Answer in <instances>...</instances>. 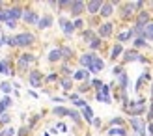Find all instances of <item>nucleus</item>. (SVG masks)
<instances>
[{"label":"nucleus","instance_id":"obj_13","mask_svg":"<svg viewBox=\"0 0 153 136\" xmlns=\"http://www.w3.org/2000/svg\"><path fill=\"white\" fill-rule=\"evenodd\" d=\"M52 22H54V19H52V15H43V17H39V22H37V28L39 30H45V28H51Z\"/></svg>","mask_w":153,"mask_h":136},{"label":"nucleus","instance_id":"obj_36","mask_svg":"<svg viewBox=\"0 0 153 136\" xmlns=\"http://www.w3.org/2000/svg\"><path fill=\"white\" fill-rule=\"evenodd\" d=\"M73 26H75V30H82L84 28V19H75Z\"/></svg>","mask_w":153,"mask_h":136},{"label":"nucleus","instance_id":"obj_20","mask_svg":"<svg viewBox=\"0 0 153 136\" xmlns=\"http://www.w3.org/2000/svg\"><path fill=\"white\" fill-rule=\"evenodd\" d=\"M58 82H60V86H62L64 92H71V89H73V78H69V77H62Z\"/></svg>","mask_w":153,"mask_h":136},{"label":"nucleus","instance_id":"obj_12","mask_svg":"<svg viewBox=\"0 0 153 136\" xmlns=\"http://www.w3.org/2000/svg\"><path fill=\"white\" fill-rule=\"evenodd\" d=\"M112 13H114V6L110 2H103L101 10H99V15H101L103 19H108V17H112Z\"/></svg>","mask_w":153,"mask_h":136},{"label":"nucleus","instance_id":"obj_34","mask_svg":"<svg viewBox=\"0 0 153 136\" xmlns=\"http://www.w3.org/2000/svg\"><path fill=\"white\" fill-rule=\"evenodd\" d=\"M0 71H2L4 75H13V73L10 71V65H7L6 60H4V62H0Z\"/></svg>","mask_w":153,"mask_h":136},{"label":"nucleus","instance_id":"obj_16","mask_svg":"<svg viewBox=\"0 0 153 136\" xmlns=\"http://www.w3.org/2000/svg\"><path fill=\"white\" fill-rule=\"evenodd\" d=\"M80 110H82V112H80V116L84 118V121L91 125V121H94V118H95V116H94V110H91V108L88 106V104H86L84 108H80Z\"/></svg>","mask_w":153,"mask_h":136},{"label":"nucleus","instance_id":"obj_40","mask_svg":"<svg viewBox=\"0 0 153 136\" xmlns=\"http://www.w3.org/2000/svg\"><path fill=\"white\" fill-rule=\"evenodd\" d=\"M112 73H114V77H120V75L123 73V67H121V65H116V67L112 69Z\"/></svg>","mask_w":153,"mask_h":136},{"label":"nucleus","instance_id":"obj_3","mask_svg":"<svg viewBox=\"0 0 153 136\" xmlns=\"http://www.w3.org/2000/svg\"><path fill=\"white\" fill-rule=\"evenodd\" d=\"M114 34V24L112 22H103L97 30V37L99 39H105V37H110Z\"/></svg>","mask_w":153,"mask_h":136},{"label":"nucleus","instance_id":"obj_39","mask_svg":"<svg viewBox=\"0 0 153 136\" xmlns=\"http://www.w3.org/2000/svg\"><path fill=\"white\" fill-rule=\"evenodd\" d=\"M0 88H2V92H6V93H10V92H11V89H13V86L10 84V82H4V84H2V86H0Z\"/></svg>","mask_w":153,"mask_h":136},{"label":"nucleus","instance_id":"obj_30","mask_svg":"<svg viewBox=\"0 0 153 136\" xmlns=\"http://www.w3.org/2000/svg\"><path fill=\"white\" fill-rule=\"evenodd\" d=\"M60 52H62V60H71V56H73L71 47H60Z\"/></svg>","mask_w":153,"mask_h":136},{"label":"nucleus","instance_id":"obj_26","mask_svg":"<svg viewBox=\"0 0 153 136\" xmlns=\"http://www.w3.org/2000/svg\"><path fill=\"white\" fill-rule=\"evenodd\" d=\"M62 60V52H60V49H54V50H51L49 52V62L51 64H56Z\"/></svg>","mask_w":153,"mask_h":136},{"label":"nucleus","instance_id":"obj_21","mask_svg":"<svg viewBox=\"0 0 153 136\" xmlns=\"http://www.w3.org/2000/svg\"><path fill=\"white\" fill-rule=\"evenodd\" d=\"M146 47H149V43L144 39V37H134V39H133V49H134V50L146 49Z\"/></svg>","mask_w":153,"mask_h":136},{"label":"nucleus","instance_id":"obj_11","mask_svg":"<svg viewBox=\"0 0 153 136\" xmlns=\"http://www.w3.org/2000/svg\"><path fill=\"white\" fill-rule=\"evenodd\" d=\"M101 6H103L101 0H91V2L86 4V11H88L90 15H97L99 10H101Z\"/></svg>","mask_w":153,"mask_h":136},{"label":"nucleus","instance_id":"obj_41","mask_svg":"<svg viewBox=\"0 0 153 136\" xmlns=\"http://www.w3.org/2000/svg\"><path fill=\"white\" fill-rule=\"evenodd\" d=\"M73 104H75V106H76V108H84V106H86V104H88V103H86V101H84V99H79V101H75Z\"/></svg>","mask_w":153,"mask_h":136},{"label":"nucleus","instance_id":"obj_6","mask_svg":"<svg viewBox=\"0 0 153 136\" xmlns=\"http://www.w3.org/2000/svg\"><path fill=\"white\" fill-rule=\"evenodd\" d=\"M138 50H123V54H121V58H123V64H131V62H138Z\"/></svg>","mask_w":153,"mask_h":136},{"label":"nucleus","instance_id":"obj_19","mask_svg":"<svg viewBox=\"0 0 153 136\" xmlns=\"http://www.w3.org/2000/svg\"><path fill=\"white\" fill-rule=\"evenodd\" d=\"M121 54H123V45L121 43H116L112 47V50H110V60H118Z\"/></svg>","mask_w":153,"mask_h":136},{"label":"nucleus","instance_id":"obj_43","mask_svg":"<svg viewBox=\"0 0 153 136\" xmlns=\"http://www.w3.org/2000/svg\"><path fill=\"white\" fill-rule=\"evenodd\" d=\"M13 132H15V131L11 129V127H7V129H6L2 134H0V136H13Z\"/></svg>","mask_w":153,"mask_h":136},{"label":"nucleus","instance_id":"obj_15","mask_svg":"<svg viewBox=\"0 0 153 136\" xmlns=\"http://www.w3.org/2000/svg\"><path fill=\"white\" fill-rule=\"evenodd\" d=\"M36 62V56L34 54H22L21 58H19V65L22 67V69H26V67L30 65V64H34Z\"/></svg>","mask_w":153,"mask_h":136},{"label":"nucleus","instance_id":"obj_35","mask_svg":"<svg viewBox=\"0 0 153 136\" xmlns=\"http://www.w3.org/2000/svg\"><path fill=\"white\" fill-rule=\"evenodd\" d=\"M6 106H11V99H10V97H4V99H2V103H0V112H2Z\"/></svg>","mask_w":153,"mask_h":136},{"label":"nucleus","instance_id":"obj_4","mask_svg":"<svg viewBox=\"0 0 153 136\" xmlns=\"http://www.w3.org/2000/svg\"><path fill=\"white\" fill-rule=\"evenodd\" d=\"M97 54H94V52H84V54H80V58H79V64H80V69H90V65L94 64V58H95Z\"/></svg>","mask_w":153,"mask_h":136},{"label":"nucleus","instance_id":"obj_18","mask_svg":"<svg viewBox=\"0 0 153 136\" xmlns=\"http://www.w3.org/2000/svg\"><path fill=\"white\" fill-rule=\"evenodd\" d=\"M106 136H129L127 134V129L125 127H110Z\"/></svg>","mask_w":153,"mask_h":136},{"label":"nucleus","instance_id":"obj_25","mask_svg":"<svg viewBox=\"0 0 153 136\" xmlns=\"http://www.w3.org/2000/svg\"><path fill=\"white\" fill-rule=\"evenodd\" d=\"M144 39H146V41H153V21L148 22L146 28H144Z\"/></svg>","mask_w":153,"mask_h":136},{"label":"nucleus","instance_id":"obj_2","mask_svg":"<svg viewBox=\"0 0 153 136\" xmlns=\"http://www.w3.org/2000/svg\"><path fill=\"white\" fill-rule=\"evenodd\" d=\"M69 13L73 19H80L82 13H86V2H80V0H76V2H71V7H69Z\"/></svg>","mask_w":153,"mask_h":136},{"label":"nucleus","instance_id":"obj_44","mask_svg":"<svg viewBox=\"0 0 153 136\" xmlns=\"http://www.w3.org/2000/svg\"><path fill=\"white\" fill-rule=\"evenodd\" d=\"M10 116H7V114H2V116H0V121H2V123H10Z\"/></svg>","mask_w":153,"mask_h":136},{"label":"nucleus","instance_id":"obj_48","mask_svg":"<svg viewBox=\"0 0 153 136\" xmlns=\"http://www.w3.org/2000/svg\"><path fill=\"white\" fill-rule=\"evenodd\" d=\"M149 6H151V7H153V2H151V4H149Z\"/></svg>","mask_w":153,"mask_h":136},{"label":"nucleus","instance_id":"obj_10","mask_svg":"<svg viewBox=\"0 0 153 136\" xmlns=\"http://www.w3.org/2000/svg\"><path fill=\"white\" fill-rule=\"evenodd\" d=\"M105 69V62H103V58H99V56H95L94 58V64L90 65V69H88V73H99V71H103Z\"/></svg>","mask_w":153,"mask_h":136},{"label":"nucleus","instance_id":"obj_49","mask_svg":"<svg viewBox=\"0 0 153 136\" xmlns=\"http://www.w3.org/2000/svg\"><path fill=\"white\" fill-rule=\"evenodd\" d=\"M151 123H153V121H151Z\"/></svg>","mask_w":153,"mask_h":136},{"label":"nucleus","instance_id":"obj_33","mask_svg":"<svg viewBox=\"0 0 153 136\" xmlns=\"http://www.w3.org/2000/svg\"><path fill=\"white\" fill-rule=\"evenodd\" d=\"M110 127H123V118H112Z\"/></svg>","mask_w":153,"mask_h":136},{"label":"nucleus","instance_id":"obj_38","mask_svg":"<svg viewBox=\"0 0 153 136\" xmlns=\"http://www.w3.org/2000/svg\"><path fill=\"white\" fill-rule=\"evenodd\" d=\"M45 80L47 82H56V80H60V77H58V73H51V75H47Z\"/></svg>","mask_w":153,"mask_h":136},{"label":"nucleus","instance_id":"obj_7","mask_svg":"<svg viewBox=\"0 0 153 136\" xmlns=\"http://www.w3.org/2000/svg\"><path fill=\"white\" fill-rule=\"evenodd\" d=\"M134 22H136V24H140V26H144V28H146V24H148V22H151V13H149V11H140V13H136V19H134Z\"/></svg>","mask_w":153,"mask_h":136},{"label":"nucleus","instance_id":"obj_8","mask_svg":"<svg viewBox=\"0 0 153 136\" xmlns=\"http://www.w3.org/2000/svg\"><path fill=\"white\" fill-rule=\"evenodd\" d=\"M22 21L28 24H37L39 22V13L36 11H22Z\"/></svg>","mask_w":153,"mask_h":136},{"label":"nucleus","instance_id":"obj_28","mask_svg":"<svg viewBox=\"0 0 153 136\" xmlns=\"http://www.w3.org/2000/svg\"><path fill=\"white\" fill-rule=\"evenodd\" d=\"M67 118H71V119H73V123H76V125H80V123H82V116H80V112H76V110H73V108H69V114H67Z\"/></svg>","mask_w":153,"mask_h":136},{"label":"nucleus","instance_id":"obj_32","mask_svg":"<svg viewBox=\"0 0 153 136\" xmlns=\"http://www.w3.org/2000/svg\"><path fill=\"white\" fill-rule=\"evenodd\" d=\"M90 89H91L90 82H82V84L76 88V93H86V92H90Z\"/></svg>","mask_w":153,"mask_h":136},{"label":"nucleus","instance_id":"obj_45","mask_svg":"<svg viewBox=\"0 0 153 136\" xmlns=\"http://www.w3.org/2000/svg\"><path fill=\"white\" fill-rule=\"evenodd\" d=\"M91 125H94V127H101V119H99V118H94V121H91Z\"/></svg>","mask_w":153,"mask_h":136},{"label":"nucleus","instance_id":"obj_14","mask_svg":"<svg viewBox=\"0 0 153 136\" xmlns=\"http://www.w3.org/2000/svg\"><path fill=\"white\" fill-rule=\"evenodd\" d=\"M73 80H82V82H90V73L86 69H79V71H73Z\"/></svg>","mask_w":153,"mask_h":136},{"label":"nucleus","instance_id":"obj_22","mask_svg":"<svg viewBox=\"0 0 153 136\" xmlns=\"http://www.w3.org/2000/svg\"><path fill=\"white\" fill-rule=\"evenodd\" d=\"M52 114H54L56 118H67L69 108H67V106H54V108H52Z\"/></svg>","mask_w":153,"mask_h":136},{"label":"nucleus","instance_id":"obj_17","mask_svg":"<svg viewBox=\"0 0 153 136\" xmlns=\"http://www.w3.org/2000/svg\"><path fill=\"white\" fill-rule=\"evenodd\" d=\"M41 80H43V77H41L39 71H32V73H30V84H32L34 88H39Z\"/></svg>","mask_w":153,"mask_h":136},{"label":"nucleus","instance_id":"obj_5","mask_svg":"<svg viewBox=\"0 0 153 136\" xmlns=\"http://www.w3.org/2000/svg\"><path fill=\"white\" fill-rule=\"evenodd\" d=\"M58 22H60V26H62V32H64L65 35H73V34H75L73 21H67L65 17H60V19H58Z\"/></svg>","mask_w":153,"mask_h":136},{"label":"nucleus","instance_id":"obj_37","mask_svg":"<svg viewBox=\"0 0 153 136\" xmlns=\"http://www.w3.org/2000/svg\"><path fill=\"white\" fill-rule=\"evenodd\" d=\"M62 75H64V77H73V71L69 69V65H62Z\"/></svg>","mask_w":153,"mask_h":136},{"label":"nucleus","instance_id":"obj_27","mask_svg":"<svg viewBox=\"0 0 153 136\" xmlns=\"http://www.w3.org/2000/svg\"><path fill=\"white\" fill-rule=\"evenodd\" d=\"M6 13H7V21H13V19L22 17V10H21V7H13V10L6 11Z\"/></svg>","mask_w":153,"mask_h":136},{"label":"nucleus","instance_id":"obj_29","mask_svg":"<svg viewBox=\"0 0 153 136\" xmlns=\"http://www.w3.org/2000/svg\"><path fill=\"white\" fill-rule=\"evenodd\" d=\"M88 47H90V50H97V49H101V47H103V39H99V37L95 35L94 39L88 43Z\"/></svg>","mask_w":153,"mask_h":136},{"label":"nucleus","instance_id":"obj_47","mask_svg":"<svg viewBox=\"0 0 153 136\" xmlns=\"http://www.w3.org/2000/svg\"><path fill=\"white\" fill-rule=\"evenodd\" d=\"M151 101H153V80H151Z\"/></svg>","mask_w":153,"mask_h":136},{"label":"nucleus","instance_id":"obj_9","mask_svg":"<svg viewBox=\"0 0 153 136\" xmlns=\"http://www.w3.org/2000/svg\"><path fill=\"white\" fill-rule=\"evenodd\" d=\"M121 6V17L123 19H131L134 17V7H133V2H127V4H120Z\"/></svg>","mask_w":153,"mask_h":136},{"label":"nucleus","instance_id":"obj_31","mask_svg":"<svg viewBox=\"0 0 153 136\" xmlns=\"http://www.w3.org/2000/svg\"><path fill=\"white\" fill-rule=\"evenodd\" d=\"M95 99L97 101H101V103H105V104H110V101H112V97L110 95H103V93H95Z\"/></svg>","mask_w":153,"mask_h":136},{"label":"nucleus","instance_id":"obj_24","mask_svg":"<svg viewBox=\"0 0 153 136\" xmlns=\"http://www.w3.org/2000/svg\"><path fill=\"white\" fill-rule=\"evenodd\" d=\"M118 78V86H120V89H127V84H129V77H127V73L123 71L120 75V77H116Z\"/></svg>","mask_w":153,"mask_h":136},{"label":"nucleus","instance_id":"obj_46","mask_svg":"<svg viewBox=\"0 0 153 136\" xmlns=\"http://www.w3.org/2000/svg\"><path fill=\"white\" fill-rule=\"evenodd\" d=\"M52 101H54V103H64L62 97H52Z\"/></svg>","mask_w":153,"mask_h":136},{"label":"nucleus","instance_id":"obj_23","mask_svg":"<svg viewBox=\"0 0 153 136\" xmlns=\"http://www.w3.org/2000/svg\"><path fill=\"white\" fill-rule=\"evenodd\" d=\"M133 39V32H131V28L125 30V32H120L118 34V43H125V41H131Z\"/></svg>","mask_w":153,"mask_h":136},{"label":"nucleus","instance_id":"obj_1","mask_svg":"<svg viewBox=\"0 0 153 136\" xmlns=\"http://www.w3.org/2000/svg\"><path fill=\"white\" fill-rule=\"evenodd\" d=\"M129 125L133 127V131L136 132V136H148L146 132V121L142 118H129Z\"/></svg>","mask_w":153,"mask_h":136},{"label":"nucleus","instance_id":"obj_42","mask_svg":"<svg viewBox=\"0 0 153 136\" xmlns=\"http://www.w3.org/2000/svg\"><path fill=\"white\" fill-rule=\"evenodd\" d=\"M148 119H149V121H153V101L149 103V110H148Z\"/></svg>","mask_w":153,"mask_h":136}]
</instances>
